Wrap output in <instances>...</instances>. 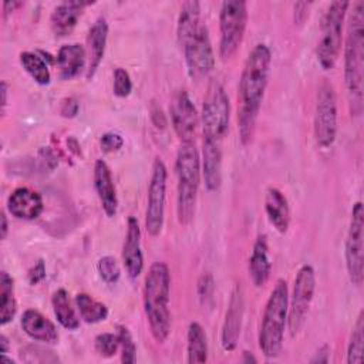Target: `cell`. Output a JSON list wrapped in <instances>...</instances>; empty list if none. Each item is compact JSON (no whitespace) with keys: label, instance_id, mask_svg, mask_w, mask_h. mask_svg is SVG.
<instances>
[{"label":"cell","instance_id":"1","mask_svg":"<svg viewBox=\"0 0 364 364\" xmlns=\"http://www.w3.org/2000/svg\"><path fill=\"white\" fill-rule=\"evenodd\" d=\"M272 53L266 44H256L249 53L239 80L237 129L243 145H247L255 134L257 115L269 82Z\"/></svg>","mask_w":364,"mask_h":364},{"label":"cell","instance_id":"2","mask_svg":"<svg viewBox=\"0 0 364 364\" xmlns=\"http://www.w3.org/2000/svg\"><path fill=\"white\" fill-rule=\"evenodd\" d=\"M363 74H364V3L353 6L347 24L344 46V84L350 112L360 117L363 112Z\"/></svg>","mask_w":364,"mask_h":364},{"label":"cell","instance_id":"3","mask_svg":"<svg viewBox=\"0 0 364 364\" xmlns=\"http://www.w3.org/2000/svg\"><path fill=\"white\" fill-rule=\"evenodd\" d=\"M171 274L164 262H155L144 282V310L151 334L156 343H164L171 331L169 313Z\"/></svg>","mask_w":364,"mask_h":364},{"label":"cell","instance_id":"4","mask_svg":"<svg viewBox=\"0 0 364 364\" xmlns=\"http://www.w3.org/2000/svg\"><path fill=\"white\" fill-rule=\"evenodd\" d=\"M176 173V215L178 222L189 225L195 218L200 183V158L195 142H181L175 159Z\"/></svg>","mask_w":364,"mask_h":364},{"label":"cell","instance_id":"5","mask_svg":"<svg viewBox=\"0 0 364 364\" xmlns=\"http://www.w3.org/2000/svg\"><path fill=\"white\" fill-rule=\"evenodd\" d=\"M289 310V289L283 279H279L270 291L266 301L260 327H259V348L267 358H274L280 354L284 338V327L287 323Z\"/></svg>","mask_w":364,"mask_h":364},{"label":"cell","instance_id":"6","mask_svg":"<svg viewBox=\"0 0 364 364\" xmlns=\"http://www.w3.org/2000/svg\"><path fill=\"white\" fill-rule=\"evenodd\" d=\"M348 7V1H333L323 17L321 36L317 44V60L324 70H331L340 55L343 24Z\"/></svg>","mask_w":364,"mask_h":364},{"label":"cell","instance_id":"7","mask_svg":"<svg viewBox=\"0 0 364 364\" xmlns=\"http://www.w3.org/2000/svg\"><path fill=\"white\" fill-rule=\"evenodd\" d=\"M247 26V4L242 0H226L219 13V55L230 60L239 50Z\"/></svg>","mask_w":364,"mask_h":364},{"label":"cell","instance_id":"8","mask_svg":"<svg viewBox=\"0 0 364 364\" xmlns=\"http://www.w3.org/2000/svg\"><path fill=\"white\" fill-rule=\"evenodd\" d=\"M230 119L229 97L219 81L208 85L202 105L203 139L220 142L228 132Z\"/></svg>","mask_w":364,"mask_h":364},{"label":"cell","instance_id":"9","mask_svg":"<svg viewBox=\"0 0 364 364\" xmlns=\"http://www.w3.org/2000/svg\"><path fill=\"white\" fill-rule=\"evenodd\" d=\"M316 290V272L311 264H303L296 274L291 299L287 310V326L291 336H296L307 317Z\"/></svg>","mask_w":364,"mask_h":364},{"label":"cell","instance_id":"10","mask_svg":"<svg viewBox=\"0 0 364 364\" xmlns=\"http://www.w3.org/2000/svg\"><path fill=\"white\" fill-rule=\"evenodd\" d=\"M337 135V97L334 87L323 81L317 91L314 111V139L318 146L328 148Z\"/></svg>","mask_w":364,"mask_h":364},{"label":"cell","instance_id":"11","mask_svg":"<svg viewBox=\"0 0 364 364\" xmlns=\"http://www.w3.org/2000/svg\"><path fill=\"white\" fill-rule=\"evenodd\" d=\"M168 171L161 158H155L152 173L148 185V199L145 210V229L149 236L155 237L161 233L165 218V196H166Z\"/></svg>","mask_w":364,"mask_h":364},{"label":"cell","instance_id":"12","mask_svg":"<svg viewBox=\"0 0 364 364\" xmlns=\"http://www.w3.org/2000/svg\"><path fill=\"white\" fill-rule=\"evenodd\" d=\"M346 267L350 282L361 286L364 279V210L358 200L353 205L350 226L346 237Z\"/></svg>","mask_w":364,"mask_h":364},{"label":"cell","instance_id":"13","mask_svg":"<svg viewBox=\"0 0 364 364\" xmlns=\"http://www.w3.org/2000/svg\"><path fill=\"white\" fill-rule=\"evenodd\" d=\"M181 48L183 51L188 74L193 80H200L213 70L215 55L209 33L205 24Z\"/></svg>","mask_w":364,"mask_h":364},{"label":"cell","instance_id":"14","mask_svg":"<svg viewBox=\"0 0 364 364\" xmlns=\"http://www.w3.org/2000/svg\"><path fill=\"white\" fill-rule=\"evenodd\" d=\"M171 121L181 142H193L199 118L192 100L183 90L178 91L172 98Z\"/></svg>","mask_w":364,"mask_h":364},{"label":"cell","instance_id":"15","mask_svg":"<svg viewBox=\"0 0 364 364\" xmlns=\"http://www.w3.org/2000/svg\"><path fill=\"white\" fill-rule=\"evenodd\" d=\"M243 313H245L243 289H242L240 283H237L230 294V300H229L223 326H222L220 344L225 351H233L237 346V341L240 337L242 321H243Z\"/></svg>","mask_w":364,"mask_h":364},{"label":"cell","instance_id":"16","mask_svg":"<svg viewBox=\"0 0 364 364\" xmlns=\"http://www.w3.org/2000/svg\"><path fill=\"white\" fill-rule=\"evenodd\" d=\"M122 263L129 279H136L144 269V256L141 250V229L134 216L128 218L127 233L122 246Z\"/></svg>","mask_w":364,"mask_h":364},{"label":"cell","instance_id":"17","mask_svg":"<svg viewBox=\"0 0 364 364\" xmlns=\"http://www.w3.org/2000/svg\"><path fill=\"white\" fill-rule=\"evenodd\" d=\"M7 209L10 215L23 220L37 219L43 209V198L37 191H33L27 186H20L14 189L7 198Z\"/></svg>","mask_w":364,"mask_h":364},{"label":"cell","instance_id":"18","mask_svg":"<svg viewBox=\"0 0 364 364\" xmlns=\"http://www.w3.org/2000/svg\"><path fill=\"white\" fill-rule=\"evenodd\" d=\"M94 188L104 213L108 218H114L118 210V196L112 181L111 169L102 159H98L94 164Z\"/></svg>","mask_w":364,"mask_h":364},{"label":"cell","instance_id":"19","mask_svg":"<svg viewBox=\"0 0 364 364\" xmlns=\"http://www.w3.org/2000/svg\"><path fill=\"white\" fill-rule=\"evenodd\" d=\"M23 331L34 341L55 344L58 341V331L54 323L36 309L24 310L20 320Z\"/></svg>","mask_w":364,"mask_h":364},{"label":"cell","instance_id":"20","mask_svg":"<svg viewBox=\"0 0 364 364\" xmlns=\"http://www.w3.org/2000/svg\"><path fill=\"white\" fill-rule=\"evenodd\" d=\"M108 24L104 17H100L91 26L87 36V78H92L100 67L107 47Z\"/></svg>","mask_w":364,"mask_h":364},{"label":"cell","instance_id":"21","mask_svg":"<svg viewBox=\"0 0 364 364\" xmlns=\"http://www.w3.org/2000/svg\"><path fill=\"white\" fill-rule=\"evenodd\" d=\"M94 1H81V0H71L60 3L51 13L50 24L51 30L55 36H67L70 34L74 27L77 26L78 18L81 17L84 9Z\"/></svg>","mask_w":364,"mask_h":364},{"label":"cell","instance_id":"22","mask_svg":"<svg viewBox=\"0 0 364 364\" xmlns=\"http://www.w3.org/2000/svg\"><path fill=\"white\" fill-rule=\"evenodd\" d=\"M202 173L208 192L219 189L222 182V151L220 142L203 139L202 145Z\"/></svg>","mask_w":364,"mask_h":364},{"label":"cell","instance_id":"23","mask_svg":"<svg viewBox=\"0 0 364 364\" xmlns=\"http://www.w3.org/2000/svg\"><path fill=\"white\" fill-rule=\"evenodd\" d=\"M87 64V51L78 43H70L60 47L55 65L58 68V75L63 80H71L77 77Z\"/></svg>","mask_w":364,"mask_h":364},{"label":"cell","instance_id":"24","mask_svg":"<svg viewBox=\"0 0 364 364\" xmlns=\"http://www.w3.org/2000/svg\"><path fill=\"white\" fill-rule=\"evenodd\" d=\"M264 212L279 233H286L290 225V208L286 196L277 188H269L264 195Z\"/></svg>","mask_w":364,"mask_h":364},{"label":"cell","instance_id":"25","mask_svg":"<svg viewBox=\"0 0 364 364\" xmlns=\"http://www.w3.org/2000/svg\"><path fill=\"white\" fill-rule=\"evenodd\" d=\"M272 263L269 259V246L264 235L257 236L249 257V276L256 287H262L270 277Z\"/></svg>","mask_w":364,"mask_h":364},{"label":"cell","instance_id":"26","mask_svg":"<svg viewBox=\"0 0 364 364\" xmlns=\"http://www.w3.org/2000/svg\"><path fill=\"white\" fill-rule=\"evenodd\" d=\"M200 21V3L199 1H185L181 6L178 24H176V38L178 44L182 47L189 38H192L202 27Z\"/></svg>","mask_w":364,"mask_h":364},{"label":"cell","instance_id":"27","mask_svg":"<svg viewBox=\"0 0 364 364\" xmlns=\"http://www.w3.org/2000/svg\"><path fill=\"white\" fill-rule=\"evenodd\" d=\"M188 363L198 364L208 360V338L203 327L198 321H192L186 333Z\"/></svg>","mask_w":364,"mask_h":364},{"label":"cell","instance_id":"28","mask_svg":"<svg viewBox=\"0 0 364 364\" xmlns=\"http://www.w3.org/2000/svg\"><path fill=\"white\" fill-rule=\"evenodd\" d=\"M53 311L57 321L67 330H77L80 327V317L71 306L68 293L65 289H58L51 297Z\"/></svg>","mask_w":364,"mask_h":364},{"label":"cell","instance_id":"29","mask_svg":"<svg viewBox=\"0 0 364 364\" xmlns=\"http://www.w3.org/2000/svg\"><path fill=\"white\" fill-rule=\"evenodd\" d=\"M0 324H9L17 311V301L14 297V280L7 272L0 273Z\"/></svg>","mask_w":364,"mask_h":364},{"label":"cell","instance_id":"30","mask_svg":"<svg viewBox=\"0 0 364 364\" xmlns=\"http://www.w3.org/2000/svg\"><path fill=\"white\" fill-rule=\"evenodd\" d=\"M75 306L78 309L80 317L88 324L104 321L108 317L107 306L87 293H78L75 296Z\"/></svg>","mask_w":364,"mask_h":364},{"label":"cell","instance_id":"31","mask_svg":"<svg viewBox=\"0 0 364 364\" xmlns=\"http://www.w3.org/2000/svg\"><path fill=\"white\" fill-rule=\"evenodd\" d=\"M20 64L26 73L40 85H47L51 81V74L46 60L33 51H24L20 54Z\"/></svg>","mask_w":364,"mask_h":364},{"label":"cell","instance_id":"32","mask_svg":"<svg viewBox=\"0 0 364 364\" xmlns=\"http://www.w3.org/2000/svg\"><path fill=\"white\" fill-rule=\"evenodd\" d=\"M364 358V313L360 311L347 346V363L361 364Z\"/></svg>","mask_w":364,"mask_h":364},{"label":"cell","instance_id":"33","mask_svg":"<svg viewBox=\"0 0 364 364\" xmlns=\"http://www.w3.org/2000/svg\"><path fill=\"white\" fill-rule=\"evenodd\" d=\"M97 270L100 277L108 284H114L119 280L121 269L118 266V262L112 256H102L97 263Z\"/></svg>","mask_w":364,"mask_h":364},{"label":"cell","instance_id":"34","mask_svg":"<svg viewBox=\"0 0 364 364\" xmlns=\"http://www.w3.org/2000/svg\"><path fill=\"white\" fill-rule=\"evenodd\" d=\"M118 337H119V350H121V361L125 364H131L135 361V353L136 347L134 343V338L129 333V330L125 326L117 327Z\"/></svg>","mask_w":364,"mask_h":364},{"label":"cell","instance_id":"35","mask_svg":"<svg viewBox=\"0 0 364 364\" xmlns=\"http://www.w3.org/2000/svg\"><path fill=\"white\" fill-rule=\"evenodd\" d=\"M95 350L102 357H112L119 350V337L115 333H101L95 337Z\"/></svg>","mask_w":364,"mask_h":364},{"label":"cell","instance_id":"36","mask_svg":"<svg viewBox=\"0 0 364 364\" xmlns=\"http://www.w3.org/2000/svg\"><path fill=\"white\" fill-rule=\"evenodd\" d=\"M114 94L119 98H125L132 91V81L128 71L122 67L115 68L114 71V84H112Z\"/></svg>","mask_w":364,"mask_h":364},{"label":"cell","instance_id":"37","mask_svg":"<svg viewBox=\"0 0 364 364\" xmlns=\"http://www.w3.org/2000/svg\"><path fill=\"white\" fill-rule=\"evenodd\" d=\"M213 290H215V282L212 274L203 273L198 280V296L202 304H206L209 300H212Z\"/></svg>","mask_w":364,"mask_h":364},{"label":"cell","instance_id":"38","mask_svg":"<svg viewBox=\"0 0 364 364\" xmlns=\"http://www.w3.org/2000/svg\"><path fill=\"white\" fill-rule=\"evenodd\" d=\"M122 145H124L122 136L119 134H115V132H105L100 138V146L107 154L119 151L122 148Z\"/></svg>","mask_w":364,"mask_h":364},{"label":"cell","instance_id":"39","mask_svg":"<svg viewBox=\"0 0 364 364\" xmlns=\"http://www.w3.org/2000/svg\"><path fill=\"white\" fill-rule=\"evenodd\" d=\"M78 108H80V104L75 98L73 97H68L65 100H63L61 102V107H60V114L65 118H73L77 115L78 112Z\"/></svg>","mask_w":364,"mask_h":364},{"label":"cell","instance_id":"40","mask_svg":"<svg viewBox=\"0 0 364 364\" xmlns=\"http://www.w3.org/2000/svg\"><path fill=\"white\" fill-rule=\"evenodd\" d=\"M149 112H151V121L155 125V128L164 129L166 127V117H165L164 111L161 109V107H158L156 104L152 102L151 108H149Z\"/></svg>","mask_w":364,"mask_h":364},{"label":"cell","instance_id":"41","mask_svg":"<svg viewBox=\"0 0 364 364\" xmlns=\"http://www.w3.org/2000/svg\"><path fill=\"white\" fill-rule=\"evenodd\" d=\"M28 282L30 284H37L40 283L44 277H46V266H44V262L43 260H38L28 272Z\"/></svg>","mask_w":364,"mask_h":364},{"label":"cell","instance_id":"42","mask_svg":"<svg viewBox=\"0 0 364 364\" xmlns=\"http://www.w3.org/2000/svg\"><path fill=\"white\" fill-rule=\"evenodd\" d=\"M311 3H306V1H300L294 4V23L296 24H303L306 21V18L309 17V9H310Z\"/></svg>","mask_w":364,"mask_h":364},{"label":"cell","instance_id":"43","mask_svg":"<svg viewBox=\"0 0 364 364\" xmlns=\"http://www.w3.org/2000/svg\"><path fill=\"white\" fill-rule=\"evenodd\" d=\"M328 355H330L328 347L324 346V347H321V348L317 351L316 357L311 358L310 361H311V363H327V361H328Z\"/></svg>","mask_w":364,"mask_h":364},{"label":"cell","instance_id":"44","mask_svg":"<svg viewBox=\"0 0 364 364\" xmlns=\"http://www.w3.org/2000/svg\"><path fill=\"white\" fill-rule=\"evenodd\" d=\"M23 3L21 1H6L3 4V16L6 17L10 11H14L17 7H21Z\"/></svg>","mask_w":364,"mask_h":364},{"label":"cell","instance_id":"45","mask_svg":"<svg viewBox=\"0 0 364 364\" xmlns=\"http://www.w3.org/2000/svg\"><path fill=\"white\" fill-rule=\"evenodd\" d=\"M0 233H1V239H6L7 237V232H9V223H7V216L4 212H1V216H0Z\"/></svg>","mask_w":364,"mask_h":364},{"label":"cell","instance_id":"46","mask_svg":"<svg viewBox=\"0 0 364 364\" xmlns=\"http://www.w3.org/2000/svg\"><path fill=\"white\" fill-rule=\"evenodd\" d=\"M0 92H1V108L4 109L6 104H7V84H6V81H1Z\"/></svg>","mask_w":364,"mask_h":364},{"label":"cell","instance_id":"47","mask_svg":"<svg viewBox=\"0 0 364 364\" xmlns=\"http://www.w3.org/2000/svg\"><path fill=\"white\" fill-rule=\"evenodd\" d=\"M7 350H9V340L4 334H1L0 336V351H1V354H6Z\"/></svg>","mask_w":364,"mask_h":364},{"label":"cell","instance_id":"48","mask_svg":"<svg viewBox=\"0 0 364 364\" xmlns=\"http://www.w3.org/2000/svg\"><path fill=\"white\" fill-rule=\"evenodd\" d=\"M243 363H256V357H253V354H250L249 351H243V357H242Z\"/></svg>","mask_w":364,"mask_h":364}]
</instances>
